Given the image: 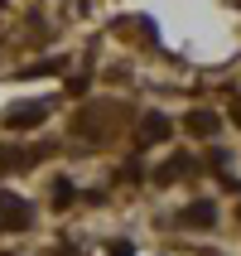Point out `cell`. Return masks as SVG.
<instances>
[{
	"mask_svg": "<svg viewBox=\"0 0 241 256\" xmlns=\"http://www.w3.org/2000/svg\"><path fill=\"white\" fill-rule=\"evenodd\" d=\"M39 121H43V106H39V102H29V106H14V112H10V126H14V130L39 126Z\"/></svg>",
	"mask_w": 241,
	"mask_h": 256,
	"instance_id": "6da1fadb",
	"label": "cell"
},
{
	"mask_svg": "<svg viewBox=\"0 0 241 256\" xmlns=\"http://www.w3.org/2000/svg\"><path fill=\"white\" fill-rule=\"evenodd\" d=\"M217 126H222V121H217L213 112H193L188 116V130H193V136H217Z\"/></svg>",
	"mask_w": 241,
	"mask_h": 256,
	"instance_id": "7a4b0ae2",
	"label": "cell"
},
{
	"mask_svg": "<svg viewBox=\"0 0 241 256\" xmlns=\"http://www.w3.org/2000/svg\"><path fill=\"white\" fill-rule=\"evenodd\" d=\"M140 136L145 140H164V136H169V121H164V116H150V121L140 126Z\"/></svg>",
	"mask_w": 241,
	"mask_h": 256,
	"instance_id": "3957f363",
	"label": "cell"
},
{
	"mask_svg": "<svg viewBox=\"0 0 241 256\" xmlns=\"http://www.w3.org/2000/svg\"><path fill=\"white\" fill-rule=\"evenodd\" d=\"M188 222H213V203H193L188 208Z\"/></svg>",
	"mask_w": 241,
	"mask_h": 256,
	"instance_id": "277c9868",
	"label": "cell"
}]
</instances>
